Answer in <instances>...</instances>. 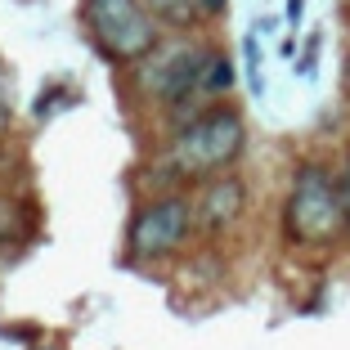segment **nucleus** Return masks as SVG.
Segmentation results:
<instances>
[{
  "label": "nucleus",
  "instance_id": "f257e3e1",
  "mask_svg": "<svg viewBox=\"0 0 350 350\" xmlns=\"http://www.w3.org/2000/svg\"><path fill=\"white\" fill-rule=\"evenodd\" d=\"M283 229L301 247H328L346 234V206H341V175L323 162H301L283 206Z\"/></svg>",
  "mask_w": 350,
  "mask_h": 350
},
{
  "label": "nucleus",
  "instance_id": "f03ea898",
  "mask_svg": "<svg viewBox=\"0 0 350 350\" xmlns=\"http://www.w3.org/2000/svg\"><path fill=\"white\" fill-rule=\"evenodd\" d=\"M243 144H247L243 117L234 108H206L175 135L166 162H171L175 175H220L225 166L238 162Z\"/></svg>",
  "mask_w": 350,
  "mask_h": 350
},
{
  "label": "nucleus",
  "instance_id": "7ed1b4c3",
  "mask_svg": "<svg viewBox=\"0 0 350 350\" xmlns=\"http://www.w3.org/2000/svg\"><path fill=\"white\" fill-rule=\"evenodd\" d=\"M85 31L113 59H148L157 50V23L144 0H85Z\"/></svg>",
  "mask_w": 350,
  "mask_h": 350
},
{
  "label": "nucleus",
  "instance_id": "20e7f679",
  "mask_svg": "<svg viewBox=\"0 0 350 350\" xmlns=\"http://www.w3.org/2000/svg\"><path fill=\"white\" fill-rule=\"evenodd\" d=\"M211 59L206 45H162V50L148 54L144 72H139V85L148 94H157L171 108H185L189 99H202V68Z\"/></svg>",
  "mask_w": 350,
  "mask_h": 350
},
{
  "label": "nucleus",
  "instance_id": "39448f33",
  "mask_svg": "<svg viewBox=\"0 0 350 350\" xmlns=\"http://www.w3.org/2000/svg\"><path fill=\"white\" fill-rule=\"evenodd\" d=\"M193 229V206L185 198H162V202L144 206L131 225V252L139 260H153V256H166L175 252L180 243L189 238Z\"/></svg>",
  "mask_w": 350,
  "mask_h": 350
},
{
  "label": "nucleus",
  "instance_id": "423d86ee",
  "mask_svg": "<svg viewBox=\"0 0 350 350\" xmlns=\"http://www.w3.org/2000/svg\"><path fill=\"white\" fill-rule=\"evenodd\" d=\"M247 206V189L238 180H211V185L198 193V206H193V220L206 229V234H220L229 229Z\"/></svg>",
  "mask_w": 350,
  "mask_h": 350
},
{
  "label": "nucleus",
  "instance_id": "0eeeda50",
  "mask_svg": "<svg viewBox=\"0 0 350 350\" xmlns=\"http://www.w3.org/2000/svg\"><path fill=\"white\" fill-rule=\"evenodd\" d=\"M229 85H234V63L211 50V59L202 68V99H220V94H229Z\"/></svg>",
  "mask_w": 350,
  "mask_h": 350
},
{
  "label": "nucleus",
  "instance_id": "6e6552de",
  "mask_svg": "<svg viewBox=\"0 0 350 350\" xmlns=\"http://www.w3.org/2000/svg\"><path fill=\"white\" fill-rule=\"evenodd\" d=\"M243 59H247V90L260 99V94H265V72H260V27L247 31V41H243Z\"/></svg>",
  "mask_w": 350,
  "mask_h": 350
},
{
  "label": "nucleus",
  "instance_id": "1a4fd4ad",
  "mask_svg": "<svg viewBox=\"0 0 350 350\" xmlns=\"http://www.w3.org/2000/svg\"><path fill=\"white\" fill-rule=\"evenodd\" d=\"M144 5H148V10H153L162 23H171V27H185L193 14H202V10H198V0H144Z\"/></svg>",
  "mask_w": 350,
  "mask_h": 350
},
{
  "label": "nucleus",
  "instance_id": "9d476101",
  "mask_svg": "<svg viewBox=\"0 0 350 350\" xmlns=\"http://www.w3.org/2000/svg\"><path fill=\"white\" fill-rule=\"evenodd\" d=\"M319 41H323L319 31H314V36L306 41V54H301V63H297V72H301V77H310V72H314V63H319Z\"/></svg>",
  "mask_w": 350,
  "mask_h": 350
},
{
  "label": "nucleus",
  "instance_id": "9b49d317",
  "mask_svg": "<svg viewBox=\"0 0 350 350\" xmlns=\"http://www.w3.org/2000/svg\"><path fill=\"white\" fill-rule=\"evenodd\" d=\"M10 113H14V99H10V77H5V68H0V131L10 126Z\"/></svg>",
  "mask_w": 350,
  "mask_h": 350
},
{
  "label": "nucleus",
  "instance_id": "f8f14e48",
  "mask_svg": "<svg viewBox=\"0 0 350 350\" xmlns=\"http://www.w3.org/2000/svg\"><path fill=\"white\" fill-rule=\"evenodd\" d=\"M341 206H346V234H350V157L341 166Z\"/></svg>",
  "mask_w": 350,
  "mask_h": 350
},
{
  "label": "nucleus",
  "instance_id": "ddd939ff",
  "mask_svg": "<svg viewBox=\"0 0 350 350\" xmlns=\"http://www.w3.org/2000/svg\"><path fill=\"white\" fill-rule=\"evenodd\" d=\"M301 10H306V0H288V23H292V27L301 23Z\"/></svg>",
  "mask_w": 350,
  "mask_h": 350
},
{
  "label": "nucleus",
  "instance_id": "4468645a",
  "mask_svg": "<svg viewBox=\"0 0 350 350\" xmlns=\"http://www.w3.org/2000/svg\"><path fill=\"white\" fill-rule=\"evenodd\" d=\"M198 10L202 14H225V0H198Z\"/></svg>",
  "mask_w": 350,
  "mask_h": 350
}]
</instances>
